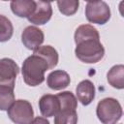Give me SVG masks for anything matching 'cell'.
Here are the masks:
<instances>
[{"instance_id": "15", "label": "cell", "mask_w": 124, "mask_h": 124, "mask_svg": "<svg viewBox=\"0 0 124 124\" xmlns=\"http://www.w3.org/2000/svg\"><path fill=\"white\" fill-rule=\"evenodd\" d=\"M108 82L113 88L123 89L124 88V66L115 65L107 74Z\"/></svg>"}, {"instance_id": "10", "label": "cell", "mask_w": 124, "mask_h": 124, "mask_svg": "<svg viewBox=\"0 0 124 124\" xmlns=\"http://www.w3.org/2000/svg\"><path fill=\"white\" fill-rule=\"evenodd\" d=\"M77 100H78L83 106H88L95 98V86L92 81L84 79L80 81L76 88Z\"/></svg>"}, {"instance_id": "14", "label": "cell", "mask_w": 124, "mask_h": 124, "mask_svg": "<svg viewBox=\"0 0 124 124\" xmlns=\"http://www.w3.org/2000/svg\"><path fill=\"white\" fill-rule=\"evenodd\" d=\"M74 38H75V43L77 45L85 40H90V39L100 40V35H99L98 30L93 25L82 24L77 28Z\"/></svg>"}, {"instance_id": "18", "label": "cell", "mask_w": 124, "mask_h": 124, "mask_svg": "<svg viewBox=\"0 0 124 124\" xmlns=\"http://www.w3.org/2000/svg\"><path fill=\"white\" fill-rule=\"evenodd\" d=\"M14 33V26L11 20L3 15H0V42L9 41Z\"/></svg>"}, {"instance_id": "11", "label": "cell", "mask_w": 124, "mask_h": 124, "mask_svg": "<svg viewBox=\"0 0 124 124\" xmlns=\"http://www.w3.org/2000/svg\"><path fill=\"white\" fill-rule=\"evenodd\" d=\"M71 82L70 76L63 70H55L48 74L46 84L52 90H61L66 88Z\"/></svg>"}, {"instance_id": "4", "label": "cell", "mask_w": 124, "mask_h": 124, "mask_svg": "<svg viewBox=\"0 0 124 124\" xmlns=\"http://www.w3.org/2000/svg\"><path fill=\"white\" fill-rule=\"evenodd\" d=\"M9 118L16 124H29L34 117L32 105L26 100H16L7 110Z\"/></svg>"}, {"instance_id": "5", "label": "cell", "mask_w": 124, "mask_h": 124, "mask_svg": "<svg viewBox=\"0 0 124 124\" xmlns=\"http://www.w3.org/2000/svg\"><path fill=\"white\" fill-rule=\"evenodd\" d=\"M85 16L89 22L103 25L110 18V9L105 1H89L85 6Z\"/></svg>"}, {"instance_id": "19", "label": "cell", "mask_w": 124, "mask_h": 124, "mask_svg": "<svg viewBox=\"0 0 124 124\" xmlns=\"http://www.w3.org/2000/svg\"><path fill=\"white\" fill-rule=\"evenodd\" d=\"M54 124H78L76 110H59L54 116Z\"/></svg>"}, {"instance_id": "9", "label": "cell", "mask_w": 124, "mask_h": 124, "mask_svg": "<svg viewBox=\"0 0 124 124\" xmlns=\"http://www.w3.org/2000/svg\"><path fill=\"white\" fill-rule=\"evenodd\" d=\"M39 108L43 116L52 117L59 112L60 103L56 95L46 94V95H43L39 100Z\"/></svg>"}, {"instance_id": "17", "label": "cell", "mask_w": 124, "mask_h": 124, "mask_svg": "<svg viewBox=\"0 0 124 124\" xmlns=\"http://www.w3.org/2000/svg\"><path fill=\"white\" fill-rule=\"evenodd\" d=\"M15 102L14 88L0 85V110H8Z\"/></svg>"}, {"instance_id": "6", "label": "cell", "mask_w": 124, "mask_h": 124, "mask_svg": "<svg viewBox=\"0 0 124 124\" xmlns=\"http://www.w3.org/2000/svg\"><path fill=\"white\" fill-rule=\"evenodd\" d=\"M18 73L19 67L13 59H0V85L15 88V82Z\"/></svg>"}, {"instance_id": "21", "label": "cell", "mask_w": 124, "mask_h": 124, "mask_svg": "<svg viewBox=\"0 0 124 124\" xmlns=\"http://www.w3.org/2000/svg\"><path fill=\"white\" fill-rule=\"evenodd\" d=\"M29 124H49V121L46 117L38 116V117H35Z\"/></svg>"}, {"instance_id": "13", "label": "cell", "mask_w": 124, "mask_h": 124, "mask_svg": "<svg viewBox=\"0 0 124 124\" xmlns=\"http://www.w3.org/2000/svg\"><path fill=\"white\" fill-rule=\"evenodd\" d=\"M33 54L43 58L46 62L48 70L53 69L58 63V52L51 46H41L39 48L34 50Z\"/></svg>"}, {"instance_id": "7", "label": "cell", "mask_w": 124, "mask_h": 124, "mask_svg": "<svg viewBox=\"0 0 124 124\" xmlns=\"http://www.w3.org/2000/svg\"><path fill=\"white\" fill-rule=\"evenodd\" d=\"M35 9L33 13L27 17L28 21L35 25L46 24L52 16V8L50 2L46 1H35Z\"/></svg>"}, {"instance_id": "12", "label": "cell", "mask_w": 124, "mask_h": 124, "mask_svg": "<svg viewBox=\"0 0 124 124\" xmlns=\"http://www.w3.org/2000/svg\"><path fill=\"white\" fill-rule=\"evenodd\" d=\"M35 5L33 0H16L10 3L12 12L19 17H28L33 13Z\"/></svg>"}, {"instance_id": "3", "label": "cell", "mask_w": 124, "mask_h": 124, "mask_svg": "<svg viewBox=\"0 0 124 124\" xmlns=\"http://www.w3.org/2000/svg\"><path fill=\"white\" fill-rule=\"evenodd\" d=\"M96 114L103 124H115L120 120L123 111L120 103L116 99L108 97L98 103Z\"/></svg>"}, {"instance_id": "2", "label": "cell", "mask_w": 124, "mask_h": 124, "mask_svg": "<svg viewBox=\"0 0 124 124\" xmlns=\"http://www.w3.org/2000/svg\"><path fill=\"white\" fill-rule=\"evenodd\" d=\"M75 54L81 62L94 64L101 61L105 55V48L100 40H85L77 44Z\"/></svg>"}, {"instance_id": "20", "label": "cell", "mask_w": 124, "mask_h": 124, "mask_svg": "<svg viewBox=\"0 0 124 124\" xmlns=\"http://www.w3.org/2000/svg\"><path fill=\"white\" fill-rule=\"evenodd\" d=\"M79 6L78 0H62L57 1V7L59 12L64 16H73L77 13Z\"/></svg>"}, {"instance_id": "1", "label": "cell", "mask_w": 124, "mask_h": 124, "mask_svg": "<svg viewBox=\"0 0 124 124\" xmlns=\"http://www.w3.org/2000/svg\"><path fill=\"white\" fill-rule=\"evenodd\" d=\"M47 70L46 62L40 56L32 54L22 63L21 74L23 80L29 86H38L44 82L45 73Z\"/></svg>"}, {"instance_id": "16", "label": "cell", "mask_w": 124, "mask_h": 124, "mask_svg": "<svg viewBox=\"0 0 124 124\" xmlns=\"http://www.w3.org/2000/svg\"><path fill=\"white\" fill-rule=\"evenodd\" d=\"M60 103V110H76L78 100L71 91H64L56 95Z\"/></svg>"}, {"instance_id": "8", "label": "cell", "mask_w": 124, "mask_h": 124, "mask_svg": "<svg viewBox=\"0 0 124 124\" xmlns=\"http://www.w3.org/2000/svg\"><path fill=\"white\" fill-rule=\"evenodd\" d=\"M45 39L44 32L33 25L27 26L21 33V42L30 50H36L41 46Z\"/></svg>"}]
</instances>
